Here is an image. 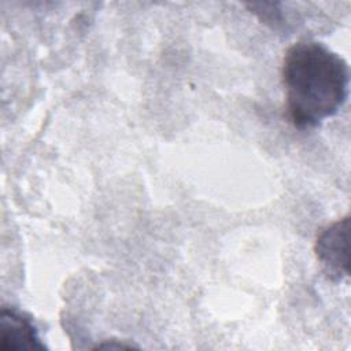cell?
Wrapping results in <instances>:
<instances>
[{
    "label": "cell",
    "instance_id": "7a4b0ae2",
    "mask_svg": "<svg viewBox=\"0 0 351 351\" xmlns=\"http://www.w3.org/2000/svg\"><path fill=\"white\" fill-rule=\"evenodd\" d=\"M314 251L325 273L341 281L350 273V215L326 226L317 237Z\"/></svg>",
    "mask_w": 351,
    "mask_h": 351
},
{
    "label": "cell",
    "instance_id": "6da1fadb",
    "mask_svg": "<svg viewBox=\"0 0 351 351\" xmlns=\"http://www.w3.org/2000/svg\"><path fill=\"white\" fill-rule=\"evenodd\" d=\"M287 114L298 129H314L336 115L348 99L350 67L318 41H299L282 60Z\"/></svg>",
    "mask_w": 351,
    "mask_h": 351
},
{
    "label": "cell",
    "instance_id": "3957f363",
    "mask_svg": "<svg viewBox=\"0 0 351 351\" xmlns=\"http://www.w3.org/2000/svg\"><path fill=\"white\" fill-rule=\"evenodd\" d=\"M0 350H47L33 321L15 308H1L0 313Z\"/></svg>",
    "mask_w": 351,
    "mask_h": 351
}]
</instances>
